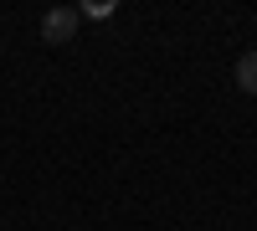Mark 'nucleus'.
I'll list each match as a JSON object with an SVG mask.
<instances>
[{"mask_svg": "<svg viewBox=\"0 0 257 231\" xmlns=\"http://www.w3.org/2000/svg\"><path fill=\"white\" fill-rule=\"evenodd\" d=\"M77 16H93V21H103V16H113V6H108V0H93V6H82Z\"/></svg>", "mask_w": 257, "mask_h": 231, "instance_id": "3", "label": "nucleus"}, {"mask_svg": "<svg viewBox=\"0 0 257 231\" xmlns=\"http://www.w3.org/2000/svg\"><path fill=\"white\" fill-rule=\"evenodd\" d=\"M237 88L242 93H257V52H242L237 57Z\"/></svg>", "mask_w": 257, "mask_h": 231, "instance_id": "2", "label": "nucleus"}, {"mask_svg": "<svg viewBox=\"0 0 257 231\" xmlns=\"http://www.w3.org/2000/svg\"><path fill=\"white\" fill-rule=\"evenodd\" d=\"M77 6H52L47 16H41V41H52V47H62V41L77 36Z\"/></svg>", "mask_w": 257, "mask_h": 231, "instance_id": "1", "label": "nucleus"}]
</instances>
